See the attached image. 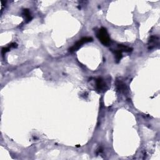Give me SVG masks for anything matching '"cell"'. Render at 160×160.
<instances>
[{
  "mask_svg": "<svg viewBox=\"0 0 160 160\" xmlns=\"http://www.w3.org/2000/svg\"><path fill=\"white\" fill-rule=\"evenodd\" d=\"M97 35V38H98L99 41L104 46H106V47H108V46L110 44L111 39L106 29L104 28H101V29H99L98 31Z\"/></svg>",
  "mask_w": 160,
  "mask_h": 160,
  "instance_id": "1",
  "label": "cell"
},
{
  "mask_svg": "<svg viewBox=\"0 0 160 160\" xmlns=\"http://www.w3.org/2000/svg\"><path fill=\"white\" fill-rule=\"evenodd\" d=\"M93 42V38L91 37H84L83 38H81L80 39L78 42H77L73 47L69 49V51L72 52V51H76L77 49H78L80 47H81L83 46V44L88 43V42Z\"/></svg>",
  "mask_w": 160,
  "mask_h": 160,
  "instance_id": "2",
  "label": "cell"
},
{
  "mask_svg": "<svg viewBox=\"0 0 160 160\" xmlns=\"http://www.w3.org/2000/svg\"><path fill=\"white\" fill-rule=\"evenodd\" d=\"M159 38L158 36L153 35L152 36L149 38L148 42V49H152L154 48H156L159 45Z\"/></svg>",
  "mask_w": 160,
  "mask_h": 160,
  "instance_id": "3",
  "label": "cell"
},
{
  "mask_svg": "<svg viewBox=\"0 0 160 160\" xmlns=\"http://www.w3.org/2000/svg\"><path fill=\"white\" fill-rule=\"evenodd\" d=\"M116 86L118 91H120V93H125L127 91V87L126 84H125L121 80H117L116 81Z\"/></svg>",
  "mask_w": 160,
  "mask_h": 160,
  "instance_id": "4",
  "label": "cell"
},
{
  "mask_svg": "<svg viewBox=\"0 0 160 160\" xmlns=\"http://www.w3.org/2000/svg\"><path fill=\"white\" fill-rule=\"evenodd\" d=\"M96 84H97V88L99 91H104L106 88V83L104 81V80L101 78H99L96 81Z\"/></svg>",
  "mask_w": 160,
  "mask_h": 160,
  "instance_id": "5",
  "label": "cell"
},
{
  "mask_svg": "<svg viewBox=\"0 0 160 160\" xmlns=\"http://www.w3.org/2000/svg\"><path fill=\"white\" fill-rule=\"evenodd\" d=\"M22 15H23V16L24 17L26 23H28L31 20L32 17L31 15L30 11L28 9H25V10H23L22 13Z\"/></svg>",
  "mask_w": 160,
  "mask_h": 160,
  "instance_id": "6",
  "label": "cell"
},
{
  "mask_svg": "<svg viewBox=\"0 0 160 160\" xmlns=\"http://www.w3.org/2000/svg\"><path fill=\"white\" fill-rule=\"evenodd\" d=\"M114 54H115V59H116V63H119L122 57H123L122 51H121L120 49L115 50V51H114Z\"/></svg>",
  "mask_w": 160,
  "mask_h": 160,
  "instance_id": "7",
  "label": "cell"
},
{
  "mask_svg": "<svg viewBox=\"0 0 160 160\" xmlns=\"http://www.w3.org/2000/svg\"><path fill=\"white\" fill-rule=\"evenodd\" d=\"M118 49H120L121 51H124V52H130L132 51V48L127 47L125 45L123 44H118Z\"/></svg>",
  "mask_w": 160,
  "mask_h": 160,
  "instance_id": "8",
  "label": "cell"
},
{
  "mask_svg": "<svg viewBox=\"0 0 160 160\" xmlns=\"http://www.w3.org/2000/svg\"><path fill=\"white\" fill-rule=\"evenodd\" d=\"M10 47H6V48H3L2 49V54H3V55H4V54H5L6 52L9 51L10 50Z\"/></svg>",
  "mask_w": 160,
  "mask_h": 160,
  "instance_id": "9",
  "label": "cell"
}]
</instances>
